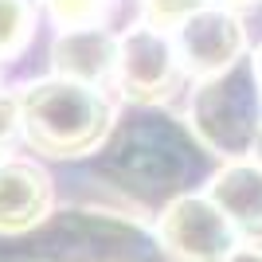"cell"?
I'll list each match as a JSON object with an SVG mask.
<instances>
[{"label":"cell","instance_id":"2","mask_svg":"<svg viewBox=\"0 0 262 262\" xmlns=\"http://www.w3.org/2000/svg\"><path fill=\"white\" fill-rule=\"evenodd\" d=\"M47 200L43 176L28 164H4L0 168V227L20 231L39 219Z\"/></svg>","mask_w":262,"mask_h":262},{"label":"cell","instance_id":"1","mask_svg":"<svg viewBox=\"0 0 262 262\" xmlns=\"http://www.w3.org/2000/svg\"><path fill=\"white\" fill-rule=\"evenodd\" d=\"M98 106L78 86H39L28 102V129L43 149L67 153L94 133Z\"/></svg>","mask_w":262,"mask_h":262},{"label":"cell","instance_id":"3","mask_svg":"<svg viewBox=\"0 0 262 262\" xmlns=\"http://www.w3.org/2000/svg\"><path fill=\"white\" fill-rule=\"evenodd\" d=\"M24 35V8L20 0H0V51H8Z\"/></svg>","mask_w":262,"mask_h":262},{"label":"cell","instance_id":"4","mask_svg":"<svg viewBox=\"0 0 262 262\" xmlns=\"http://www.w3.org/2000/svg\"><path fill=\"white\" fill-rule=\"evenodd\" d=\"M12 133V102H0V141H8Z\"/></svg>","mask_w":262,"mask_h":262}]
</instances>
